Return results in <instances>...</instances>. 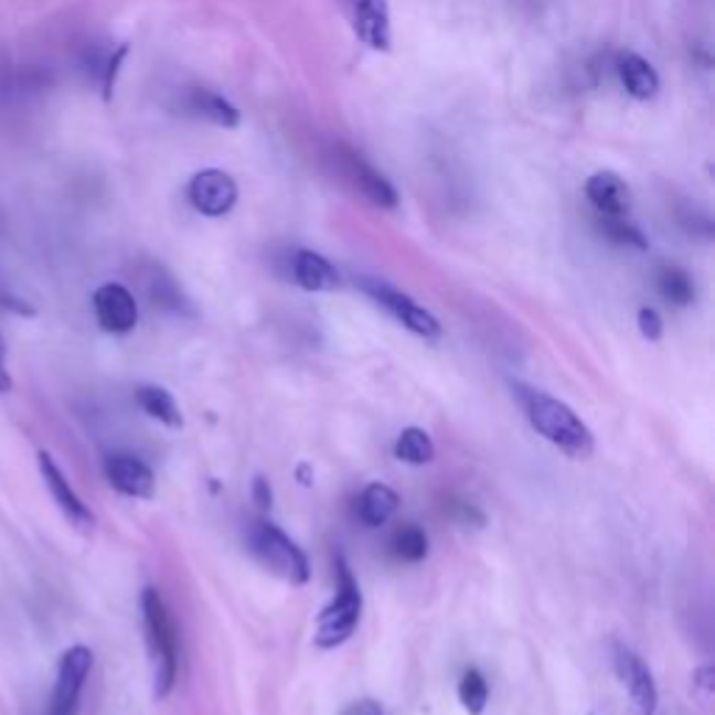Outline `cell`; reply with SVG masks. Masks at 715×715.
Masks as SVG:
<instances>
[{"instance_id": "6da1fadb", "label": "cell", "mask_w": 715, "mask_h": 715, "mask_svg": "<svg viewBox=\"0 0 715 715\" xmlns=\"http://www.w3.org/2000/svg\"><path fill=\"white\" fill-rule=\"evenodd\" d=\"M512 388L517 394L520 406H523L525 419L536 434L559 447L562 453L570 456V459H590L593 450H596L593 430L581 423V417L567 403L551 397L543 388L525 386V383H512Z\"/></svg>"}, {"instance_id": "7a4b0ae2", "label": "cell", "mask_w": 715, "mask_h": 715, "mask_svg": "<svg viewBox=\"0 0 715 715\" xmlns=\"http://www.w3.org/2000/svg\"><path fill=\"white\" fill-rule=\"evenodd\" d=\"M143 609V629L146 645L151 657V674H154V696L166 698L177 682L179 671V651H177V626H173L171 612L166 601L154 587H146L140 598Z\"/></svg>"}, {"instance_id": "3957f363", "label": "cell", "mask_w": 715, "mask_h": 715, "mask_svg": "<svg viewBox=\"0 0 715 715\" xmlns=\"http://www.w3.org/2000/svg\"><path fill=\"white\" fill-rule=\"evenodd\" d=\"M364 612V596L357 587L352 567L346 565L344 556H335V598L322 609L313 629V643L319 649H335V645L346 643L355 632L357 620Z\"/></svg>"}, {"instance_id": "277c9868", "label": "cell", "mask_w": 715, "mask_h": 715, "mask_svg": "<svg viewBox=\"0 0 715 715\" xmlns=\"http://www.w3.org/2000/svg\"><path fill=\"white\" fill-rule=\"evenodd\" d=\"M249 545L255 559L268 573H275L277 578L288 581V585H305L310 578V565L305 551L271 520H257L252 525Z\"/></svg>"}, {"instance_id": "5b68a950", "label": "cell", "mask_w": 715, "mask_h": 715, "mask_svg": "<svg viewBox=\"0 0 715 715\" xmlns=\"http://www.w3.org/2000/svg\"><path fill=\"white\" fill-rule=\"evenodd\" d=\"M357 286H361V291H364L366 297L375 299L388 317L397 319V322L406 330H412V333L423 335V339H439L441 335L439 319H436L430 310H425L423 305L414 302L408 294L399 291V288L388 286L386 280H375V277H361Z\"/></svg>"}, {"instance_id": "8992f818", "label": "cell", "mask_w": 715, "mask_h": 715, "mask_svg": "<svg viewBox=\"0 0 715 715\" xmlns=\"http://www.w3.org/2000/svg\"><path fill=\"white\" fill-rule=\"evenodd\" d=\"M89 671H93V651L87 645H73V649H67L62 654L60 671H56V685L49 702V715L76 713Z\"/></svg>"}, {"instance_id": "52a82bcc", "label": "cell", "mask_w": 715, "mask_h": 715, "mask_svg": "<svg viewBox=\"0 0 715 715\" xmlns=\"http://www.w3.org/2000/svg\"><path fill=\"white\" fill-rule=\"evenodd\" d=\"M188 199H191L193 207L199 210L207 218H221L227 215L230 210L238 202V185L235 179L230 177L227 171L221 168H204L196 177L191 179L188 185Z\"/></svg>"}, {"instance_id": "ba28073f", "label": "cell", "mask_w": 715, "mask_h": 715, "mask_svg": "<svg viewBox=\"0 0 715 715\" xmlns=\"http://www.w3.org/2000/svg\"><path fill=\"white\" fill-rule=\"evenodd\" d=\"M615 671H618L620 682H623L626 693H629L634 715H657L660 693H657L654 676H651L645 662L629 645H615Z\"/></svg>"}, {"instance_id": "9c48e42d", "label": "cell", "mask_w": 715, "mask_h": 715, "mask_svg": "<svg viewBox=\"0 0 715 715\" xmlns=\"http://www.w3.org/2000/svg\"><path fill=\"white\" fill-rule=\"evenodd\" d=\"M93 310H96L98 328L113 335L131 333L140 317L138 302H135L129 288L120 286V282H104L93 294Z\"/></svg>"}, {"instance_id": "30bf717a", "label": "cell", "mask_w": 715, "mask_h": 715, "mask_svg": "<svg viewBox=\"0 0 715 715\" xmlns=\"http://www.w3.org/2000/svg\"><path fill=\"white\" fill-rule=\"evenodd\" d=\"M40 472H42V481H45V487H49L51 498H54V503L60 506V512L65 514V517L71 520L76 529H82V531L93 529V525H96V514L89 512L87 503L76 495V489L71 487V481L65 478L62 467L56 465L54 456L45 453V450L40 453Z\"/></svg>"}, {"instance_id": "8fae6325", "label": "cell", "mask_w": 715, "mask_h": 715, "mask_svg": "<svg viewBox=\"0 0 715 715\" xmlns=\"http://www.w3.org/2000/svg\"><path fill=\"white\" fill-rule=\"evenodd\" d=\"M104 476H107L109 487L115 492L126 498H140V501H149L154 498V472H151L149 465H143L140 459L129 453H113L104 459Z\"/></svg>"}, {"instance_id": "7c38bea8", "label": "cell", "mask_w": 715, "mask_h": 715, "mask_svg": "<svg viewBox=\"0 0 715 715\" xmlns=\"http://www.w3.org/2000/svg\"><path fill=\"white\" fill-rule=\"evenodd\" d=\"M352 29L372 51H392V14L388 0H352Z\"/></svg>"}, {"instance_id": "4fadbf2b", "label": "cell", "mask_w": 715, "mask_h": 715, "mask_svg": "<svg viewBox=\"0 0 715 715\" xmlns=\"http://www.w3.org/2000/svg\"><path fill=\"white\" fill-rule=\"evenodd\" d=\"M587 199L593 207L598 210V215H626L632 210V188L626 185V179L618 177L615 171H598L587 179L585 188Z\"/></svg>"}, {"instance_id": "5bb4252c", "label": "cell", "mask_w": 715, "mask_h": 715, "mask_svg": "<svg viewBox=\"0 0 715 715\" xmlns=\"http://www.w3.org/2000/svg\"><path fill=\"white\" fill-rule=\"evenodd\" d=\"M615 71H618L626 93L638 98V102H651L660 93V73L654 71V65L649 60H643L634 51H620Z\"/></svg>"}, {"instance_id": "9a60e30c", "label": "cell", "mask_w": 715, "mask_h": 715, "mask_svg": "<svg viewBox=\"0 0 715 715\" xmlns=\"http://www.w3.org/2000/svg\"><path fill=\"white\" fill-rule=\"evenodd\" d=\"M294 282H297L299 288H305V291H335V288L341 286V277L339 271L333 268V263L328 260V257H322L319 252H310V249H299L297 255H294Z\"/></svg>"}, {"instance_id": "2e32d148", "label": "cell", "mask_w": 715, "mask_h": 715, "mask_svg": "<svg viewBox=\"0 0 715 715\" xmlns=\"http://www.w3.org/2000/svg\"><path fill=\"white\" fill-rule=\"evenodd\" d=\"M346 168H350L352 179H355V185L361 188V193H364L372 204H377V207H386V210L397 207L399 199H397V191H394V185L388 182L386 177H383L381 171H375L370 162H364L357 154H350L346 157Z\"/></svg>"}, {"instance_id": "e0dca14e", "label": "cell", "mask_w": 715, "mask_h": 715, "mask_svg": "<svg viewBox=\"0 0 715 715\" xmlns=\"http://www.w3.org/2000/svg\"><path fill=\"white\" fill-rule=\"evenodd\" d=\"M355 509L361 523L370 525V529H381V525H386L399 509V495L388 483H370V487L357 495Z\"/></svg>"}, {"instance_id": "ac0fdd59", "label": "cell", "mask_w": 715, "mask_h": 715, "mask_svg": "<svg viewBox=\"0 0 715 715\" xmlns=\"http://www.w3.org/2000/svg\"><path fill=\"white\" fill-rule=\"evenodd\" d=\"M135 399H138V406L143 408L151 419L162 423L166 428H182V425H185L182 412H179L177 406V399H173V394L168 392V388L146 383V386H138Z\"/></svg>"}, {"instance_id": "d6986e66", "label": "cell", "mask_w": 715, "mask_h": 715, "mask_svg": "<svg viewBox=\"0 0 715 715\" xmlns=\"http://www.w3.org/2000/svg\"><path fill=\"white\" fill-rule=\"evenodd\" d=\"M191 109L202 118L213 120L215 126H224V129H235L241 124V113L235 104H230L227 98L218 96V93H210V89H196L191 96Z\"/></svg>"}, {"instance_id": "ffe728a7", "label": "cell", "mask_w": 715, "mask_h": 715, "mask_svg": "<svg viewBox=\"0 0 715 715\" xmlns=\"http://www.w3.org/2000/svg\"><path fill=\"white\" fill-rule=\"evenodd\" d=\"M657 288H660L662 299L676 308H687L696 299V288H693L691 275L680 266H662L657 271Z\"/></svg>"}, {"instance_id": "44dd1931", "label": "cell", "mask_w": 715, "mask_h": 715, "mask_svg": "<svg viewBox=\"0 0 715 715\" xmlns=\"http://www.w3.org/2000/svg\"><path fill=\"white\" fill-rule=\"evenodd\" d=\"M394 456L406 465L423 467L430 465L436 459V447L434 439L428 436V430L423 428H406L397 436V445H394Z\"/></svg>"}, {"instance_id": "7402d4cb", "label": "cell", "mask_w": 715, "mask_h": 715, "mask_svg": "<svg viewBox=\"0 0 715 715\" xmlns=\"http://www.w3.org/2000/svg\"><path fill=\"white\" fill-rule=\"evenodd\" d=\"M388 548H392L394 559L414 565V562H423L425 556H428V534H425L417 523L399 525L392 534Z\"/></svg>"}, {"instance_id": "603a6c76", "label": "cell", "mask_w": 715, "mask_h": 715, "mask_svg": "<svg viewBox=\"0 0 715 715\" xmlns=\"http://www.w3.org/2000/svg\"><path fill=\"white\" fill-rule=\"evenodd\" d=\"M459 702L470 715H481L483 709H487L489 685H487V676H483L478 668H467L465 674H461Z\"/></svg>"}, {"instance_id": "cb8c5ba5", "label": "cell", "mask_w": 715, "mask_h": 715, "mask_svg": "<svg viewBox=\"0 0 715 715\" xmlns=\"http://www.w3.org/2000/svg\"><path fill=\"white\" fill-rule=\"evenodd\" d=\"M598 224H601V233L607 235L612 244L632 246V249L640 252L649 249V238H645L626 215H620V218H615V215H598Z\"/></svg>"}, {"instance_id": "d4e9b609", "label": "cell", "mask_w": 715, "mask_h": 715, "mask_svg": "<svg viewBox=\"0 0 715 715\" xmlns=\"http://www.w3.org/2000/svg\"><path fill=\"white\" fill-rule=\"evenodd\" d=\"M126 56H129V45H118V49H113L107 54V60L102 62V67H98V82H102V96L104 102H113V93H115V84H118V76L120 71H124V62Z\"/></svg>"}, {"instance_id": "484cf974", "label": "cell", "mask_w": 715, "mask_h": 715, "mask_svg": "<svg viewBox=\"0 0 715 715\" xmlns=\"http://www.w3.org/2000/svg\"><path fill=\"white\" fill-rule=\"evenodd\" d=\"M638 324H640V333H643V339L649 341H660L662 339V317L657 313L654 308H640L638 313Z\"/></svg>"}, {"instance_id": "4316f807", "label": "cell", "mask_w": 715, "mask_h": 715, "mask_svg": "<svg viewBox=\"0 0 715 715\" xmlns=\"http://www.w3.org/2000/svg\"><path fill=\"white\" fill-rule=\"evenodd\" d=\"M252 498H255L257 506L266 512V509H271V501H275V495H271V487H268L266 478L257 476L255 483H252Z\"/></svg>"}, {"instance_id": "83f0119b", "label": "cell", "mask_w": 715, "mask_h": 715, "mask_svg": "<svg viewBox=\"0 0 715 715\" xmlns=\"http://www.w3.org/2000/svg\"><path fill=\"white\" fill-rule=\"evenodd\" d=\"M341 715H383V707L375 702V698H361V702H352L341 709Z\"/></svg>"}, {"instance_id": "f1b7e54d", "label": "cell", "mask_w": 715, "mask_h": 715, "mask_svg": "<svg viewBox=\"0 0 715 715\" xmlns=\"http://www.w3.org/2000/svg\"><path fill=\"white\" fill-rule=\"evenodd\" d=\"M12 392V375H9L7 366V344L0 339V394Z\"/></svg>"}]
</instances>
